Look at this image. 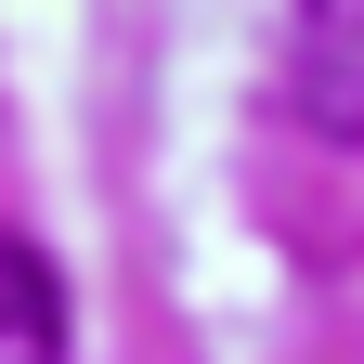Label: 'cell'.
<instances>
[{"mask_svg":"<svg viewBox=\"0 0 364 364\" xmlns=\"http://www.w3.org/2000/svg\"><path fill=\"white\" fill-rule=\"evenodd\" d=\"M287 105H299V130H326V144H364V0H299Z\"/></svg>","mask_w":364,"mask_h":364,"instance_id":"6da1fadb","label":"cell"},{"mask_svg":"<svg viewBox=\"0 0 364 364\" xmlns=\"http://www.w3.org/2000/svg\"><path fill=\"white\" fill-rule=\"evenodd\" d=\"M0 364H65V273L0 235Z\"/></svg>","mask_w":364,"mask_h":364,"instance_id":"7a4b0ae2","label":"cell"}]
</instances>
